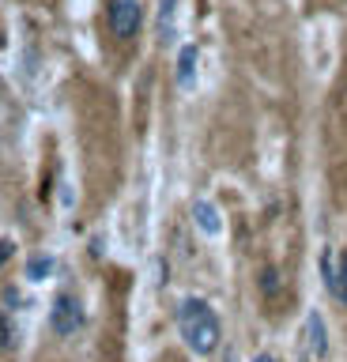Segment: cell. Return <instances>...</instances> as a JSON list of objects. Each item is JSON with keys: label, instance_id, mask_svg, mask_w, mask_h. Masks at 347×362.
I'll list each match as a JSON object with an SVG mask.
<instances>
[{"label": "cell", "instance_id": "6da1fadb", "mask_svg": "<svg viewBox=\"0 0 347 362\" xmlns=\"http://www.w3.org/2000/svg\"><path fill=\"white\" fill-rule=\"evenodd\" d=\"M177 332H182L185 347L193 351L196 358H208L219 351V339H223V325H219V313L211 310V302L189 294L177 305Z\"/></svg>", "mask_w": 347, "mask_h": 362}, {"label": "cell", "instance_id": "7a4b0ae2", "mask_svg": "<svg viewBox=\"0 0 347 362\" xmlns=\"http://www.w3.org/2000/svg\"><path fill=\"white\" fill-rule=\"evenodd\" d=\"M324 358H329V325L317 310H310L298 332V362H324Z\"/></svg>", "mask_w": 347, "mask_h": 362}, {"label": "cell", "instance_id": "3957f363", "mask_svg": "<svg viewBox=\"0 0 347 362\" xmlns=\"http://www.w3.org/2000/svg\"><path fill=\"white\" fill-rule=\"evenodd\" d=\"M106 19H110L114 38L129 42V38H136L140 27H143V4H140V0H110V4H106Z\"/></svg>", "mask_w": 347, "mask_h": 362}, {"label": "cell", "instance_id": "277c9868", "mask_svg": "<svg viewBox=\"0 0 347 362\" xmlns=\"http://www.w3.org/2000/svg\"><path fill=\"white\" fill-rule=\"evenodd\" d=\"M49 328H53V336H76L83 328V305H80L76 294L61 291L57 298H53V305H49Z\"/></svg>", "mask_w": 347, "mask_h": 362}, {"label": "cell", "instance_id": "5b68a950", "mask_svg": "<svg viewBox=\"0 0 347 362\" xmlns=\"http://www.w3.org/2000/svg\"><path fill=\"white\" fill-rule=\"evenodd\" d=\"M193 223L204 238H219L223 234V211L211 200H196L193 204Z\"/></svg>", "mask_w": 347, "mask_h": 362}, {"label": "cell", "instance_id": "8992f818", "mask_svg": "<svg viewBox=\"0 0 347 362\" xmlns=\"http://www.w3.org/2000/svg\"><path fill=\"white\" fill-rule=\"evenodd\" d=\"M196 64H200V49L193 42L182 45V53H177V87H182V90L196 87Z\"/></svg>", "mask_w": 347, "mask_h": 362}, {"label": "cell", "instance_id": "52a82bcc", "mask_svg": "<svg viewBox=\"0 0 347 362\" xmlns=\"http://www.w3.org/2000/svg\"><path fill=\"white\" fill-rule=\"evenodd\" d=\"M177 0H159V19H155V34H159V45H170L177 38Z\"/></svg>", "mask_w": 347, "mask_h": 362}, {"label": "cell", "instance_id": "ba28073f", "mask_svg": "<svg viewBox=\"0 0 347 362\" xmlns=\"http://www.w3.org/2000/svg\"><path fill=\"white\" fill-rule=\"evenodd\" d=\"M321 276H324V291L332 298H340V264H332V253L321 257Z\"/></svg>", "mask_w": 347, "mask_h": 362}, {"label": "cell", "instance_id": "9c48e42d", "mask_svg": "<svg viewBox=\"0 0 347 362\" xmlns=\"http://www.w3.org/2000/svg\"><path fill=\"white\" fill-rule=\"evenodd\" d=\"M53 272V257H30V264H27V279L30 283H42Z\"/></svg>", "mask_w": 347, "mask_h": 362}, {"label": "cell", "instance_id": "30bf717a", "mask_svg": "<svg viewBox=\"0 0 347 362\" xmlns=\"http://www.w3.org/2000/svg\"><path fill=\"white\" fill-rule=\"evenodd\" d=\"M261 291H264V294H276V291H279V272H276V268H264V272H261Z\"/></svg>", "mask_w": 347, "mask_h": 362}, {"label": "cell", "instance_id": "8fae6325", "mask_svg": "<svg viewBox=\"0 0 347 362\" xmlns=\"http://www.w3.org/2000/svg\"><path fill=\"white\" fill-rule=\"evenodd\" d=\"M16 347V336H12V325H8V317L0 313V351H12Z\"/></svg>", "mask_w": 347, "mask_h": 362}, {"label": "cell", "instance_id": "7c38bea8", "mask_svg": "<svg viewBox=\"0 0 347 362\" xmlns=\"http://www.w3.org/2000/svg\"><path fill=\"white\" fill-rule=\"evenodd\" d=\"M340 302L347 305V253H343V260H340Z\"/></svg>", "mask_w": 347, "mask_h": 362}, {"label": "cell", "instance_id": "4fadbf2b", "mask_svg": "<svg viewBox=\"0 0 347 362\" xmlns=\"http://www.w3.org/2000/svg\"><path fill=\"white\" fill-rule=\"evenodd\" d=\"M4 302L8 305H23V294H19L16 287H4Z\"/></svg>", "mask_w": 347, "mask_h": 362}, {"label": "cell", "instance_id": "5bb4252c", "mask_svg": "<svg viewBox=\"0 0 347 362\" xmlns=\"http://www.w3.org/2000/svg\"><path fill=\"white\" fill-rule=\"evenodd\" d=\"M8 257H12V242H0V264H4Z\"/></svg>", "mask_w": 347, "mask_h": 362}, {"label": "cell", "instance_id": "9a60e30c", "mask_svg": "<svg viewBox=\"0 0 347 362\" xmlns=\"http://www.w3.org/2000/svg\"><path fill=\"white\" fill-rule=\"evenodd\" d=\"M253 362H279V358H276V355H268V351H261V355H257Z\"/></svg>", "mask_w": 347, "mask_h": 362}]
</instances>
